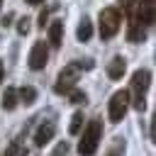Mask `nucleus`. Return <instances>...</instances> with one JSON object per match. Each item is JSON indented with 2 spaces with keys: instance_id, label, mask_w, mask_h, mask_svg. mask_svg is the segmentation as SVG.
Masks as SVG:
<instances>
[{
  "instance_id": "11",
  "label": "nucleus",
  "mask_w": 156,
  "mask_h": 156,
  "mask_svg": "<svg viewBox=\"0 0 156 156\" xmlns=\"http://www.w3.org/2000/svg\"><path fill=\"white\" fill-rule=\"evenodd\" d=\"M76 37H78V41H88V39L93 37V22H90L88 17H83V20H80L78 29H76Z\"/></svg>"
},
{
  "instance_id": "8",
  "label": "nucleus",
  "mask_w": 156,
  "mask_h": 156,
  "mask_svg": "<svg viewBox=\"0 0 156 156\" xmlns=\"http://www.w3.org/2000/svg\"><path fill=\"white\" fill-rule=\"evenodd\" d=\"M54 132H56V124L54 122H41L39 127H37V132H34V146H44V144H49L51 139H54Z\"/></svg>"
},
{
  "instance_id": "23",
  "label": "nucleus",
  "mask_w": 156,
  "mask_h": 156,
  "mask_svg": "<svg viewBox=\"0 0 156 156\" xmlns=\"http://www.w3.org/2000/svg\"><path fill=\"white\" fill-rule=\"evenodd\" d=\"M29 5H39V2H44V0H27Z\"/></svg>"
},
{
  "instance_id": "6",
  "label": "nucleus",
  "mask_w": 156,
  "mask_h": 156,
  "mask_svg": "<svg viewBox=\"0 0 156 156\" xmlns=\"http://www.w3.org/2000/svg\"><path fill=\"white\" fill-rule=\"evenodd\" d=\"M46 61H49V46H46L44 41H34V46H32V51H29V58H27L29 68H32V71H41V68L46 66Z\"/></svg>"
},
{
  "instance_id": "7",
  "label": "nucleus",
  "mask_w": 156,
  "mask_h": 156,
  "mask_svg": "<svg viewBox=\"0 0 156 156\" xmlns=\"http://www.w3.org/2000/svg\"><path fill=\"white\" fill-rule=\"evenodd\" d=\"M136 12L144 27H154L156 22V0H136Z\"/></svg>"
},
{
  "instance_id": "4",
  "label": "nucleus",
  "mask_w": 156,
  "mask_h": 156,
  "mask_svg": "<svg viewBox=\"0 0 156 156\" xmlns=\"http://www.w3.org/2000/svg\"><path fill=\"white\" fill-rule=\"evenodd\" d=\"M78 71H80V66H78V63H68V66H66V68L58 73L56 85H54V93H58V95H68V93L76 88Z\"/></svg>"
},
{
  "instance_id": "2",
  "label": "nucleus",
  "mask_w": 156,
  "mask_h": 156,
  "mask_svg": "<svg viewBox=\"0 0 156 156\" xmlns=\"http://www.w3.org/2000/svg\"><path fill=\"white\" fill-rule=\"evenodd\" d=\"M149 83H151V71H149V68H136L134 76H132V90H134L132 105H134V110H139V112L146 107L144 95H146V90H149Z\"/></svg>"
},
{
  "instance_id": "16",
  "label": "nucleus",
  "mask_w": 156,
  "mask_h": 156,
  "mask_svg": "<svg viewBox=\"0 0 156 156\" xmlns=\"http://www.w3.org/2000/svg\"><path fill=\"white\" fill-rule=\"evenodd\" d=\"M68 98H71V102H73V105H85V100H88V95H85L83 90H76V88L68 93Z\"/></svg>"
},
{
  "instance_id": "21",
  "label": "nucleus",
  "mask_w": 156,
  "mask_h": 156,
  "mask_svg": "<svg viewBox=\"0 0 156 156\" xmlns=\"http://www.w3.org/2000/svg\"><path fill=\"white\" fill-rule=\"evenodd\" d=\"M122 149H124V144H122V146L117 144V146H115V149H112V151H110L107 156H122Z\"/></svg>"
},
{
  "instance_id": "19",
  "label": "nucleus",
  "mask_w": 156,
  "mask_h": 156,
  "mask_svg": "<svg viewBox=\"0 0 156 156\" xmlns=\"http://www.w3.org/2000/svg\"><path fill=\"white\" fill-rule=\"evenodd\" d=\"M119 5H122V10H124L127 15H132V12L136 10V0H119Z\"/></svg>"
},
{
  "instance_id": "15",
  "label": "nucleus",
  "mask_w": 156,
  "mask_h": 156,
  "mask_svg": "<svg viewBox=\"0 0 156 156\" xmlns=\"http://www.w3.org/2000/svg\"><path fill=\"white\" fill-rule=\"evenodd\" d=\"M80 124H83V112H73L71 124H68V132H71V134H78V132H80Z\"/></svg>"
},
{
  "instance_id": "3",
  "label": "nucleus",
  "mask_w": 156,
  "mask_h": 156,
  "mask_svg": "<svg viewBox=\"0 0 156 156\" xmlns=\"http://www.w3.org/2000/svg\"><path fill=\"white\" fill-rule=\"evenodd\" d=\"M98 24H100V37H102V39H112V37L119 32V27H122L119 10H117V7H105V10H100Z\"/></svg>"
},
{
  "instance_id": "12",
  "label": "nucleus",
  "mask_w": 156,
  "mask_h": 156,
  "mask_svg": "<svg viewBox=\"0 0 156 156\" xmlns=\"http://www.w3.org/2000/svg\"><path fill=\"white\" fill-rule=\"evenodd\" d=\"M17 98H20L24 105H34V100H37V88H32V85H22V88L17 90Z\"/></svg>"
},
{
  "instance_id": "13",
  "label": "nucleus",
  "mask_w": 156,
  "mask_h": 156,
  "mask_svg": "<svg viewBox=\"0 0 156 156\" xmlns=\"http://www.w3.org/2000/svg\"><path fill=\"white\" fill-rule=\"evenodd\" d=\"M17 102H20L17 90H15V88H5V93H2V107H5V110H15Z\"/></svg>"
},
{
  "instance_id": "24",
  "label": "nucleus",
  "mask_w": 156,
  "mask_h": 156,
  "mask_svg": "<svg viewBox=\"0 0 156 156\" xmlns=\"http://www.w3.org/2000/svg\"><path fill=\"white\" fill-rule=\"evenodd\" d=\"M2 73H5V68H2V61H0V80H2Z\"/></svg>"
},
{
  "instance_id": "14",
  "label": "nucleus",
  "mask_w": 156,
  "mask_h": 156,
  "mask_svg": "<svg viewBox=\"0 0 156 156\" xmlns=\"http://www.w3.org/2000/svg\"><path fill=\"white\" fill-rule=\"evenodd\" d=\"M2 156H27V146L20 141V139H12L10 141V146L5 149V154Z\"/></svg>"
},
{
  "instance_id": "10",
  "label": "nucleus",
  "mask_w": 156,
  "mask_h": 156,
  "mask_svg": "<svg viewBox=\"0 0 156 156\" xmlns=\"http://www.w3.org/2000/svg\"><path fill=\"white\" fill-rule=\"evenodd\" d=\"M124 71H127V61H124L122 56H115V58L107 63V76H110L112 80H119V78L124 76Z\"/></svg>"
},
{
  "instance_id": "17",
  "label": "nucleus",
  "mask_w": 156,
  "mask_h": 156,
  "mask_svg": "<svg viewBox=\"0 0 156 156\" xmlns=\"http://www.w3.org/2000/svg\"><path fill=\"white\" fill-rule=\"evenodd\" d=\"M29 22H32L29 17H20V22H17V34H20V37H24V34L29 32V27H32Z\"/></svg>"
},
{
  "instance_id": "22",
  "label": "nucleus",
  "mask_w": 156,
  "mask_h": 156,
  "mask_svg": "<svg viewBox=\"0 0 156 156\" xmlns=\"http://www.w3.org/2000/svg\"><path fill=\"white\" fill-rule=\"evenodd\" d=\"M10 24H12V12H10V15H5V17H2V27H10Z\"/></svg>"
},
{
  "instance_id": "1",
  "label": "nucleus",
  "mask_w": 156,
  "mask_h": 156,
  "mask_svg": "<svg viewBox=\"0 0 156 156\" xmlns=\"http://www.w3.org/2000/svg\"><path fill=\"white\" fill-rule=\"evenodd\" d=\"M102 139V122L100 119H90L88 127L83 129V136L78 141V154L80 156H93L98 151V144Z\"/></svg>"
},
{
  "instance_id": "25",
  "label": "nucleus",
  "mask_w": 156,
  "mask_h": 156,
  "mask_svg": "<svg viewBox=\"0 0 156 156\" xmlns=\"http://www.w3.org/2000/svg\"><path fill=\"white\" fill-rule=\"evenodd\" d=\"M0 5H2V0H0Z\"/></svg>"
},
{
  "instance_id": "9",
  "label": "nucleus",
  "mask_w": 156,
  "mask_h": 156,
  "mask_svg": "<svg viewBox=\"0 0 156 156\" xmlns=\"http://www.w3.org/2000/svg\"><path fill=\"white\" fill-rule=\"evenodd\" d=\"M49 44L51 46H61L63 44V20H54L49 24Z\"/></svg>"
},
{
  "instance_id": "5",
  "label": "nucleus",
  "mask_w": 156,
  "mask_h": 156,
  "mask_svg": "<svg viewBox=\"0 0 156 156\" xmlns=\"http://www.w3.org/2000/svg\"><path fill=\"white\" fill-rule=\"evenodd\" d=\"M129 110V93L127 90H117L112 98H110V122H122L124 115Z\"/></svg>"
},
{
  "instance_id": "20",
  "label": "nucleus",
  "mask_w": 156,
  "mask_h": 156,
  "mask_svg": "<svg viewBox=\"0 0 156 156\" xmlns=\"http://www.w3.org/2000/svg\"><path fill=\"white\" fill-rule=\"evenodd\" d=\"M46 22H49V10H46V7H44V10H41V12H39V22H37V24H39V27H44V24H46Z\"/></svg>"
},
{
  "instance_id": "18",
  "label": "nucleus",
  "mask_w": 156,
  "mask_h": 156,
  "mask_svg": "<svg viewBox=\"0 0 156 156\" xmlns=\"http://www.w3.org/2000/svg\"><path fill=\"white\" fill-rule=\"evenodd\" d=\"M68 151H71L68 141H61V144H56V149H54V154H51V156H66Z\"/></svg>"
}]
</instances>
